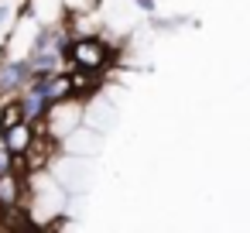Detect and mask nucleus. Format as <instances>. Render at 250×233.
I'll return each instance as SVG.
<instances>
[{
	"label": "nucleus",
	"mask_w": 250,
	"mask_h": 233,
	"mask_svg": "<svg viewBox=\"0 0 250 233\" xmlns=\"http://www.w3.org/2000/svg\"><path fill=\"white\" fill-rule=\"evenodd\" d=\"M14 100H18V106H21V117H24L28 124H38V127L45 124V117H48L52 103H48L42 93H35V89L28 86V89H24V93H18Z\"/></svg>",
	"instance_id": "7"
},
{
	"label": "nucleus",
	"mask_w": 250,
	"mask_h": 233,
	"mask_svg": "<svg viewBox=\"0 0 250 233\" xmlns=\"http://www.w3.org/2000/svg\"><path fill=\"white\" fill-rule=\"evenodd\" d=\"M35 79V69L24 59H7V62H0V100H14L18 93L28 89V83Z\"/></svg>",
	"instance_id": "4"
},
{
	"label": "nucleus",
	"mask_w": 250,
	"mask_h": 233,
	"mask_svg": "<svg viewBox=\"0 0 250 233\" xmlns=\"http://www.w3.org/2000/svg\"><path fill=\"white\" fill-rule=\"evenodd\" d=\"M134 4H137V7H141V11H147V14H151V11H154V0H134Z\"/></svg>",
	"instance_id": "8"
},
{
	"label": "nucleus",
	"mask_w": 250,
	"mask_h": 233,
	"mask_svg": "<svg viewBox=\"0 0 250 233\" xmlns=\"http://www.w3.org/2000/svg\"><path fill=\"white\" fill-rule=\"evenodd\" d=\"M42 130H38V124H28V120H18V124H11V127H4L0 130V144H4L18 161L31 151V144H35V137H38Z\"/></svg>",
	"instance_id": "5"
},
{
	"label": "nucleus",
	"mask_w": 250,
	"mask_h": 233,
	"mask_svg": "<svg viewBox=\"0 0 250 233\" xmlns=\"http://www.w3.org/2000/svg\"><path fill=\"white\" fill-rule=\"evenodd\" d=\"M35 93H42L52 106L55 103H69L76 100V86H72V72L59 69V72H35V79L28 83Z\"/></svg>",
	"instance_id": "3"
},
{
	"label": "nucleus",
	"mask_w": 250,
	"mask_h": 233,
	"mask_svg": "<svg viewBox=\"0 0 250 233\" xmlns=\"http://www.w3.org/2000/svg\"><path fill=\"white\" fill-rule=\"evenodd\" d=\"M7 18H11V7H7V4H0V24H4Z\"/></svg>",
	"instance_id": "9"
},
{
	"label": "nucleus",
	"mask_w": 250,
	"mask_h": 233,
	"mask_svg": "<svg viewBox=\"0 0 250 233\" xmlns=\"http://www.w3.org/2000/svg\"><path fill=\"white\" fill-rule=\"evenodd\" d=\"M24 192H28V178L21 168H11L0 175V212H7V209H18L24 202Z\"/></svg>",
	"instance_id": "6"
},
{
	"label": "nucleus",
	"mask_w": 250,
	"mask_h": 233,
	"mask_svg": "<svg viewBox=\"0 0 250 233\" xmlns=\"http://www.w3.org/2000/svg\"><path fill=\"white\" fill-rule=\"evenodd\" d=\"M110 45L96 35H76L69 38L65 48V65H72L76 72H103L110 65Z\"/></svg>",
	"instance_id": "2"
},
{
	"label": "nucleus",
	"mask_w": 250,
	"mask_h": 233,
	"mask_svg": "<svg viewBox=\"0 0 250 233\" xmlns=\"http://www.w3.org/2000/svg\"><path fill=\"white\" fill-rule=\"evenodd\" d=\"M69 31L62 24H42L31 38L28 48V62L35 72H59L65 69V48H69Z\"/></svg>",
	"instance_id": "1"
}]
</instances>
